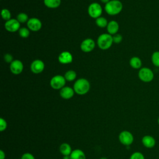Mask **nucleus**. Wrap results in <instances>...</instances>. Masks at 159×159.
<instances>
[{
  "label": "nucleus",
  "mask_w": 159,
  "mask_h": 159,
  "mask_svg": "<svg viewBox=\"0 0 159 159\" xmlns=\"http://www.w3.org/2000/svg\"><path fill=\"white\" fill-rule=\"evenodd\" d=\"M63 159H71L70 155H65L63 157Z\"/></svg>",
  "instance_id": "34"
},
{
  "label": "nucleus",
  "mask_w": 159,
  "mask_h": 159,
  "mask_svg": "<svg viewBox=\"0 0 159 159\" xmlns=\"http://www.w3.org/2000/svg\"><path fill=\"white\" fill-rule=\"evenodd\" d=\"M129 64L134 69H140L142 68V62L141 59L138 57H133L130 59Z\"/></svg>",
  "instance_id": "19"
},
{
  "label": "nucleus",
  "mask_w": 159,
  "mask_h": 159,
  "mask_svg": "<svg viewBox=\"0 0 159 159\" xmlns=\"http://www.w3.org/2000/svg\"><path fill=\"white\" fill-rule=\"evenodd\" d=\"M5 158H6L5 152L2 150H0V159H5Z\"/></svg>",
  "instance_id": "32"
},
{
  "label": "nucleus",
  "mask_w": 159,
  "mask_h": 159,
  "mask_svg": "<svg viewBox=\"0 0 159 159\" xmlns=\"http://www.w3.org/2000/svg\"><path fill=\"white\" fill-rule=\"evenodd\" d=\"M66 84V80L63 76L58 75L53 76L50 81V86L54 89H61Z\"/></svg>",
  "instance_id": "6"
},
{
  "label": "nucleus",
  "mask_w": 159,
  "mask_h": 159,
  "mask_svg": "<svg viewBox=\"0 0 159 159\" xmlns=\"http://www.w3.org/2000/svg\"><path fill=\"white\" fill-rule=\"evenodd\" d=\"M112 39L113 42H114L115 43H119L122 40V36L120 34H116L112 36Z\"/></svg>",
  "instance_id": "29"
},
{
  "label": "nucleus",
  "mask_w": 159,
  "mask_h": 159,
  "mask_svg": "<svg viewBox=\"0 0 159 159\" xmlns=\"http://www.w3.org/2000/svg\"><path fill=\"white\" fill-rule=\"evenodd\" d=\"M119 140L121 144L129 147L134 142V138L133 134L128 130H123L119 135Z\"/></svg>",
  "instance_id": "5"
},
{
  "label": "nucleus",
  "mask_w": 159,
  "mask_h": 159,
  "mask_svg": "<svg viewBox=\"0 0 159 159\" xmlns=\"http://www.w3.org/2000/svg\"><path fill=\"white\" fill-rule=\"evenodd\" d=\"M4 61L6 62V63H11L13 61V57L11 54L10 53H6L4 56Z\"/></svg>",
  "instance_id": "30"
},
{
  "label": "nucleus",
  "mask_w": 159,
  "mask_h": 159,
  "mask_svg": "<svg viewBox=\"0 0 159 159\" xmlns=\"http://www.w3.org/2000/svg\"><path fill=\"white\" fill-rule=\"evenodd\" d=\"M129 159H145V157L142 152H135L131 154Z\"/></svg>",
  "instance_id": "27"
},
{
  "label": "nucleus",
  "mask_w": 159,
  "mask_h": 159,
  "mask_svg": "<svg viewBox=\"0 0 159 159\" xmlns=\"http://www.w3.org/2000/svg\"><path fill=\"white\" fill-rule=\"evenodd\" d=\"M20 23L17 19H11L5 22L4 27L8 32H15L16 31H19L20 29Z\"/></svg>",
  "instance_id": "9"
},
{
  "label": "nucleus",
  "mask_w": 159,
  "mask_h": 159,
  "mask_svg": "<svg viewBox=\"0 0 159 159\" xmlns=\"http://www.w3.org/2000/svg\"><path fill=\"white\" fill-rule=\"evenodd\" d=\"M96 24L99 27L104 28V27H107V25L108 24V22L105 17L101 16V17L96 19Z\"/></svg>",
  "instance_id": "22"
},
{
  "label": "nucleus",
  "mask_w": 159,
  "mask_h": 159,
  "mask_svg": "<svg viewBox=\"0 0 159 159\" xmlns=\"http://www.w3.org/2000/svg\"><path fill=\"white\" fill-rule=\"evenodd\" d=\"M111 0H100V1L104 4H107L108 2H109Z\"/></svg>",
  "instance_id": "33"
},
{
  "label": "nucleus",
  "mask_w": 159,
  "mask_h": 159,
  "mask_svg": "<svg viewBox=\"0 0 159 159\" xmlns=\"http://www.w3.org/2000/svg\"><path fill=\"white\" fill-rule=\"evenodd\" d=\"M7 124L6 120L4 118L1 117L0 118V131L1 132L4 131L7 129Z\"/></svg>",
  "instance_id": "28"
},
{
  "label": "nucleus",
  "mask_w": 159,
  "mask_h": 159,
  "mask_svg": "<svg viewBox=\"0 0 159 159\" xmlns=\"http://www.w3.org/2000/svg\"><path fill=\"white\" fill-rule=\"evenodd\" d=\"M123 5L119 0H111L105 4V11L110 16L119 14L122 10Z\"/></svg>",
  "instance_id": "2"
},
{
  "label": "nucleus",
  "mask_w": 159,
  "mask_h": 159,
  "mask_svg": "<svg viewBox=\"0 0 159 159\" xmlns=\"http://www.w3.org/2000/svg\"><path fill=\"white\" fill-rule=\"evenodd\" d=\"M1 16L4 20L7 21L11 19V13L7 9H2L1 11Z\"/></svg>",
  "instance_id": "26"
},
{
  "label": "nucleus",
  "mask_w": 159,
  "mask_h": 159,
  "mask_svg": "<svg viewBox=\"0 0 159 159\" xmlns=\"http://www.w3.org/2000/svg\"><path fill=\"white\" fill-rule=\"evenodd\" d=\"M45 6L50 9H55L61 4V0H43Z\"/></svg>",
  "instance_id": "20"
},
{
  "label": "nucleus",
  "mask_w": 159,
  "mask_h": 159,
  "mask_svg": "<svg viewBox=\"0 0 159 159\" xmlns=\"http://www.w3.org/2000/svg\"><path fill=\"white\" fill-rule=\"evenodd\" d=\"M45 68V64L41 60H35L30 65V70L33 73L39 74L42 73Z\"/></svg>",
  "instance_id": "12"
},
{
  "label": "nucleus",
  "mask_w": 159,
  "mask_h": 159,
  "mask_svg": "<svg viewBox=\"0 0 159 159\" xmlns=\"http://www.w3.org/2000/svg\"><path fill=\"white\" fill-rule=\"evenodd\" d=\"M73 89L77 94H86L90 89V83L89 81L85 78H80L75 82Z\"/></svg>",
  "instance_id": "1"
},
{
  "label": "nucleus",
  "mask_w": 159,
  "mask_h": 159,
  "mask_svg": "<svg viewBox=\"0 0 159 159\" xmlns=\"http://www.w3.org/2000/svg\"><path fill=\"white\" fill-rule=\"evenodd\" d=\"M20 159H35V158L33 155V154L29 152H26L22 154Z\"/></svg>",
  "instance_id": "31"
},
{
  "label": "nucleus",
  "mask_w": 159,
  "mask_h": 159,
  "mask_svg": "<svg viewBox=\"0 0 159 159\" xmlns=\"http://www.w3.org/2000/svg\"><path fill=\"white\" fill-rule=\"evenodd\" d=\"M139 78L144 83H150L154 78L153 71L148 67H142L138 73Z\"/></svg>",
  "instance_id": "4"
},
{
  "label": "nucleus",
  "mask_w": 159,
  "mask_h": 159,
  "mask_svg": "<svg viewBox=\"0 0 159 159\" xmlns=\"http://www.w3.org/2000/svg\"><path fill=\"white\" fill-rule=\"evenodd\" d=\"M99 159H107L106 157H101V158H100Z\"/></svg>",
  "instance_id": "35"
},
{
  "label": "nucleus",
  "mask_w": 159,
  "mask_h": 159,
  "mask_svg": "<svg viewBox=\"0 0 159 159\" xmlns=\"http://www.w3.org/2000/svg\"><path fill=\"white\" fill-rule=\"evenodd\" d=\"M73 88L70 86H64L60 90V95L64 99H70L72 98L75 94Z\"/></svg>",
  "instance_id": "15"
},
{
  "label": "nucleus",
  "mask_w": 159,
  "mask_h": 159,
  "mask_svg": "<svg viewBox=\"0 0 159 159\" xmlns=\"http://www.w3.org/2000/svg\"><path fill=\"white\" fill-rule=\"evenodd\" d=\"M27 26L28 29L34 32H37L42 28V24L40 19L36 17H32L29 19L27 22Z\"/></svg>",
  "instance_id": "8"
},
{
  "label": "nucleus",
  "mask_w": 159,
  "mask_h": 159,
  "mask_svg": "<svg viewBox=\"0 0 159 159\" xmlns=\"http://www.w3.org/2000/svg\"><path fill=\"white\" fill-rule=\"evenodd\" d=\"M107 31L108 34L112 35H115L117 34L119 29V25L118 22L116 20H111L108 22V24L106 27Z\"/></svg>",
  "instance_id": "16"
},
{
  "label": "nucleus",
  "mask_w": 159,
  "mask_h": 159,
  "mask_svg": "<svg viewBox=\"0 0 159 159\" xmlns=\"http://www.w3.org/2000/svg\"><path fill=\"white\" fill-rule=\"evenodd\" d=\"M112 43V36L108 33L101 34L97 39L98 46L99 48L104 50L109 49L111 47Z\"/></svg>",
  "instance_id": "3"
},
{
  "label": "nucleus",
  "mask_w": 159,
  "mask_h": 159,
  "mask_svg": "<svg viewBox=\"0 0 159 159\" xmlns=\"http://www.w3.org/2000/svg\"><path fill=\"white\" fill-rule=\"evenodd\" d=\"M102 12V9L101 6L98 2L91 3L88 8V13L89 16L93 18L97 19L101 17Z\"/></svg>",
  "instance_id": "7"
},
{
  "label": "nucleus",
  "mask_w": 159,
  "mask_h": 159,
  "mask_svg": "<svg viewBox=\"0 0 159 159\" xmlns=\"http://www.w3.org/2000/svg\"><path fill=\"white\" fill-rule=\"evenodd\" d=\"M151 60L155 66L159 68V51L153 52L151 56Z\"/></svg>",
  "instance_id": "23"
},
{
  "label": "nucleus",
  "mask_w": 159,
  "mask_h": 159,
  "mask_svg": "<svg viewBox=\"0 0 159 159\" xmlns=\"http://www.w3.org/2000/svg\"><path fill=\"white\" fill-rule=\"evenodd\" d=\"M58 61L64 65L71 63L73 61V56L71 53L68 51L62 52L58 57Z\"/></svg>",
  "instance_id": "13"
},
{
  "label": "nucleus",
  "mask_w": 159,
  "mask_h": 159,
  "mask_svg": "<svg viewBox=\"0 0 159 159\" xmlns=\"http://www.w3.org/2000/svg\"><path fill=\"white\" fill-rule=\"evenodd\" d=\"M157 122H158V125H159V117H158V119Z\"/></svg>",
  "instance_id": "36"
},
{
  "label": "nucleus",
  "mask_w": 159,
  "mask_h": 159,
  "mask_svg": "<svg viewBox=\"0 0 159 159\" xmlns=\"http://www.w3.org/2000/svg\"><path fill=\"white\" fill-rule=\"evenodd\" d=\"M71 159H86L84 152L79 148L75 149L70 154Z\"/></svg>",
  "instance_id": "18"
},
{
  "label": "nucleus",
  "mask_w": 159,
  "mask_h": 159,
  "mask_svg": "<svg viewBox=\"0 0 159 159\" xmlns=\"http://www.w3.org/2000/svg\"><path fill=\"white\" fill-rule=\"evenodd\" d=\"M64 77H65L66 81H73L76 78V72L74 70H70L67 71L65 73V74L64 75Z\"/></svg>",
  "instance_id": "21"
},
{
  "label": "nucleus",
  "mask_w": 159,
  "mask_h": 159,
  "mask_svg": "<svg viewBox=\"0 0 159 159\" xmlns=\"http://www.w3.org/2000/svg\"><path fill=\"white\" fill-rule=\"evenodd\" d=\"M95 47V42L94 41L90 38L86 39L82 41L80 45L81 50L83 52L88 53L93 50Z\"/></svg>",
  "instance_id": "10"
},
{
  "label": "nucleus",
  "mask_w": 159,
  "mask_h": 159,
  "mask_svg": "<svg viewBox=\"0 0 159 159\" xmlns=\"http://www.w3.org/2000/svg\"><path fill=\"white\" fill-rule=\"evenodd\" d=\"M59 150L60 152L63 155V156L65 155H70V154L72 152L71 150V147L70 145L68 143H62L59 147Z\"/></svg>",
  "instance_id": "17"
},
{
  "label": "nucleus",
  "mask_w": 159,
  "mask_h": 159,
  "mask_svg": "<svg viewBox=\"0 0 159 159\" xmlns=\"http://www.w3.org/2000/svg\"><path fill=\"white\" fill-rule=\"evenodd\" d=\"M9 68L12 73L14 75H19L23 71L24 65L20 60H14L13 61L10 63Z\"/></svg>",
  "instance_id": "11"
},
{
  "label": "nucleus",
  "mask_w": 159,
  "mask_h": 159,
  "mask_svg": "<svg viewBox=\"0 0 159 159\" xmlns=\"http://www.w3.org/2000/svg\"><path fill=\"white\" fill-rule=\"evenodd\" d=\"M19 35L24 39L27 38L30 35V30L28 29V27H20L19 30Z\"/></svg>",
  "instance_id": "25"
},
{
  "label": "nucleus",
  "mask_w": 159,
  "mask_h": 159,
  "mask_svg": "<svg viewBox=\"0 0 159 159\" xmlns=\"http://www.w3.org/2000/svg\"><path fill=\"white\" fill-rule=\"evenodd\" d=\"M142 145L147 148H152L156 145L155 139L150 135H145L142 139Z\"/></svg>",
  "instance_id": "14"
},
{
  "label": "nucleus",
  "mask_w": 159,
  "mask_h": 159,
  "mask_svg": "<svg viewBox=\"0 0 159 159\" xmlns=\"http://www.w3.org/2000/svg\"><path fill=\"white\" fill-rule=\"evenodd\" d=\"M20 24H24L25 22H27L29 20V17L27 14L24 12H20L19 14H17V19H16Z\"/></svg>",
  "instance_id": "24"
}]
</instances>
